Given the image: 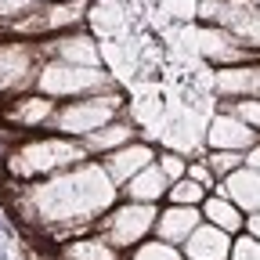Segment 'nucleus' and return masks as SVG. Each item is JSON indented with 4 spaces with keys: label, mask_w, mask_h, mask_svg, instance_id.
Here are the masks:
<instances>
[{
    "label": "nucleus",
    "mask_w": 260,
    "mask_h": 260,
    "mask_svg": "<svg viewBox=\"0 0 260 260\" xmlns=\"http://www.w3.org/2000/svg\"><path fill=\"white\" fill-rule=\"evenodd\" d=\"M119 203V188L98 159H87L73 170H61L37 184H15V210L51 235L94 232L112 206Z\"/></svg>",
    "instance_id": "f257e3e1"
},
{
    "label": "nucleus",
    "mask_w": 260,
    "mask_h": 260,
    "mask_svg": "<svg viewBox=\"0 0 260 260\" xmlns=\"http://www.w3.org/2000/svg\"><path fill=\"white\" fill-rule=\"evenodd\" d=\"M87 148L83 141L76 138H61V134H32V138H22L8 159L0 162L4 174L15 181V184H37L44 177H54L61 170H73L80 162H87Z\"/></svg>",
    "instance_id": "f03ea898"
},
{
    "label": "nucleus",
    "mask_w": 260,
    "mask_h": 260,
    "mask_svg": "<svg viewBox=\"0 0 260 260\" xmlns=\"http://www.w3.org/2000/svg\"><path fill=\"white\" fill-rule=\"evenodd\" d=\"M126 90L116 83L109 90H98V94H87V98H76V102H61L58 112H54V123H51V134H61V138H90L94 130L109 126L112 119L126 116Z\"/></svg>",
    "instance_id": "7ed1b4c3"
},
{
    "label": "nucleus",
    "mask_w": 260,
    "mask_h": 260,
    "mask_svg": "<svg viewBox=\"0 0 260 260\" xmlns=\"http://www.w3.org/2000/svg\"><path fill=\"white\" fill-rule=\"evenodd\" d=\"M109 87H116V76L109 69H83V65H69L58 58H44L37 83H32V90H40L44 98H51L58 105L98 94V90H109Z\"/></svg>",
    "instance_id": "20e7f679"
},
{
    "label": "nucleus",
    "mask_w": 260,
    "mask_h": 260,
    "mask_svg": "<svg viewBox=\"0 0 260 260\" xmlns=\"http://www.w3.org/2000/svg\"><path fill=\"white\" fill-rule=\"evenodd\" d=\"M155 213H159V206L119 199L102 220L94 224V235H102V239H105L112 249H119V253H130L134 246H141L145 239H152Z\"/></svg>",
    "instance_id": "39448f33"
},
{
    "label": "nucleus",
    "mask_w": 260,
    "mask_h": 260,
    "mask_svg": "<svg viewBox=\"0 0 260 260\" xmlns=\"http://www.w3.org/2000/svg\"><path fill=\"white\" fill-rule=\"evenodd\" d=\"M44 47L32 40H0V105L37 83Z\"/></svg>",
    "instance_id": "423d86ee"
},
{
    "label": "nucleus",
    "mask_w": 260,
    "mask_h": 260,
    "mask_svg": "<svg viewBox=\"0 0 260 260\" xmlns=\"http://www.w3.org/2000/svg\"><path fill=\"white\" fill-rule=\"evenodd\" d=\"M54 112H58V102L44 98L40 90H32V94H15V98H8V102L0 105V123H8L11 130H18L22 138L51 134Z\"/></svg>",
    "instance_id": "0eeeda50"
},
{
    "label": "nucleus",
    "mask_w": 260,
    "mask_h": 260,
    "mask_svg": "<svg viewBox=\"0 0 260 260\" xmlns=\"http://www.w3.org/2000/svg\"><path fill=\"white\" fill-rule=\"evenodd\" d=\"M44 58H58V61H69V65H83V69H105L102 61V44L90 29H73V32H61V37L40 40Z\"/></svg>",
    "instance_id": "6e6552de"
},
{
    "label": "nucleus",
    "mask_w": 260,
    "mask_h": 260,
    "mask_svg": "<svg viewBox=\"0 0 260 260\" xmlns=\"http://www.w3.org/2000/svg\"><path fill=\"white\" fill-rule=\"evenodd\" d=\"M260 141L256 130H249L232 109H220L206 119V148L210 152H249Z\"/></svg>",
    "instance_id": "1a4fd4ad"
},
{
    "label": "nucleus",
    "mask_w": 260,
    "mask_h": 260,
    "mask_svg": "<svg viewBox=\"0 0 260 260\" xmlns=\"http://www.w3.org/2000/svg\"><path fill=\"white\" fill-rule=\"evenodd\" d=\"M195 51H199L206 61H213L217 69L256 61V54H253L249 47H242V44H239L228 29H217V25H203V29H195Z\"/></svg>",
    "instance_id": "9d476101"
},
{
    "label": "nucleus",
    "mask_w": 260,
    "mask_h": 260,
    "mask_svg": "<svg viewBox=\"0 0 260 260\" xmlns=\"http://www.w3.org/2000/svg\"><path fill=\"white\" fill-rule=\"evenodd\" d=\"M155 145L152 141H145V138H138V141H130V145H123V148H116V152H109V155H102L98 162L105 167V174L112 177V184L116 188H123L130 177H138L141 170H148L152 162H155Z\"/></svg>",
    "instance_id": "9b49d317"
},
{
    "label": "nucleus",
    "mask_w": 260,
    "mask_h": 260,
    "mask_svg": "<svg viewBox=\"0 0 260 260\" xmlns=\"http://www.w3.org/2000/svg\"><path fill=\"white\" fill-rule=\"evenodd\" d=\"M199 224H203V213L195 210V206H174V203H167V206H159V213H155L152 239H159V242L181 249V246L191 239V232H195Z\"/></svg>",
    "instance_id": "f8f14e48"
},
{
    "label": "nucleus",
    "mask_w": 260,
    "mask_h": 260,
    "mask_svg": "<svg viewBox=\"0 0 260 260\" xmlns=\"http://www.w3.org/2000/svg\"><path fill=\"white\" fill-rule=\"evenodd\" d=\"M213 90L220 102H235V98H260V58L246 65H228L217 69Z\"/></svg>",
    "instance_id": "ddd939ff"
},
{
    "label": "nucleus",
    "mask_w": 260,
    "mask_h": 260,
    "mask_svg": "<svg viewBox=\"0 0 260 260\" xmlns=\"http://www.w3.org/2000/svg\"><path fill=\"white\" fill-rule=\"evenodd\" d=\"M217 191L224 195V199H232L246 217L260 213V170L239 167L235 174H228V177L217 184Z\"/></svg>",
    "instance_id": "4468645a"
},
{
    "label": "nucleus",
    "mask_w": 260,
    "mask_h": 260,
    "mask_svg": "<svg viewBox=\"0 0 260 260\" xmlns=\"http://www.w3.org/2000/svg\"><path fill=\"white\" fill-rule=\"evenodd\" d=\"M181 253H184V260H228L232 256V235H224L220 228L203 220L191 232V239L181 246Z\"/></svg>",
    "instance_id": "2eb2a0df"
},
{
    "label": "nucleus",
    "mask_w": 260,
    "mask_h": 260,
    "mask_svg": "<svg viewBox=\"0 0 260 260\" xmlns=\"http://www.w3.org/2000/svg\"><path fill=\"white\" fill-rule=\"evenodd\" d=\"M130 141H138V123L130 119V116H119L109 126L94 130L90 138H83V148H87L90 159H102V155H109V152H116V148H123Z\"/></svg>",
    "instance_id": "dca6fc26"
},
{
    "label": "nucleus",
    "mask_w": 260,
    "mask_h": 260,
    "mask_svg": "<svg viewBox=\"0 0 260 260\" xmlns=\"http://www.w3.org/2000/svg\"><path fill=\"white\" fill-rule=\"evenodd\" d=\"M167 191H170V181L162 177V170L152 167L141 170L138 177H130L123 188H119V199H130V203H148V206H159V203H167Z\"/></svg>",
    "instance_id": "f3484780"
},
{
    "label": "nucleus",
    "mask_w": 260,
    "mask_h": 260,
    "mask_svg": "<svg viewBox=\"0 0 260 260\" xmlns=\"http://www.w3.org/2000/svg\"><path fill=\"white\" fill-rule=\"evenodd\" d=\"M199 213H203L206 224L220 228V232H224V235H232V239L246 232V213H242L232 199H224L220 191H210V195H206V203L199 206Z\"/></svg>",
    "instance_id": "a211bd4d"
},
{
    "label": "nucleus",
    "mask_w": 260,
    "mask_h": 260,
    "mask_svg": "<svg viewBox=\"0 0 260 260\" xmlns=\"http://www.w3.org/2000/svg\"><path fill=\"white\" fill-rule=\"evenodd\" d=\"M98 40L102 37H119L126 29V8L119 0H87V22H83Z\"/></svg>",
    "instance_id": "6ab92c4d"
},
{
    "label": "nucleus",
    "mask_w": 260,
    "mask_h": 260,
    "mask_svg": "<svg viewBox=\"0 0 260 260\" xmlns=\"http://www.w3.org/2000/svg\"><path fill=\"white\" fill-rule=\"evenodd\" d=\"M54 260H123L119 249H112L102 235H80V239H65L54 249Z\"/></svg>",
    "instance_id": "aec40b11"
},
{
    "label": "nucleus",
    "mask_w": 260,
    "mask_h": 260,
    "mask_svg": "<svg viewBox=\"0 0 260 260\" xmlns=\"http://www.w3.org/2000/svg\"><path fill=\"white\" fill-rule=\"evenodd\" d=\"M206 188L203 184H195L191 177H181V181H174L170 184V191H167V203H174V206H195L199 210L203 203H206Z\"/></svg>",
    "instance_id": "412c9836"
},
{
    "label": "nucleus",
    "mask_w": 260,
    "mask_h": 260,
    "mask_svg": "<svg viewBox=\"0 0 260 260\" xmlns=\"http://www.w3.org/2000/svg\"><path fill=\"white\" fill-rule=\"evenodd\" d=\"M123 260H184V253L177 246L159 242V239H145L141 246H134L130 253H123Z\"/></svg>",
    "instance_id": "4be33fe9"
},
{
    "label": "nucleus",
    "mask_w": 260,
    "mask_h": 260,
    "mask_svg": "<svg viewBox=\"0 0 260 260\" xmlns=\"http://www.w3.org/2000/svg\"><path fill=\"white\" fill-rule=\"evenodd\" d=\"M203 162L210 167V174H213L217 184H220L228 174H235L239 167H246V155H242V152H206Z\"/></svg>",
    "instance_id": "5701e85b"
},
{
    "label": "nucleus",
    "mask_w": 260,
    "mask_h": 260,
    "mask_svg": "<svg viewBox=\"0 0 260 260\" xmlns=\"http://www.w3.org/2000/svg\"><path fill=\"white\" fill-rule=\"evenodd\" d=\"M224 109H232L249 130L260 134V98H235V102H224Z\"/></svg>",
    "instance_id": "b1692460"
},
{
    "label": "nucleus",
    "mask_w": 260,
    "mask_h": 260,
    "mask_svg": "<svg viewBox=\"0 0 260 260\" xmlns=\"http://www.w3.org/2000/svg\"><path fill=\"white\" fill-rule=\"evenodd\" d=\"M188 162H191V159H184L181 152H159V155H155V167L162 170V177H167L170 184L181 181V177H188Z\"/></svg>",
    "instance_id": "393cba45"
},
{
    "label": "nucleus",
    "mask_w": 260,
    "mask_h": 260,
    "mask_svg": "<svg viewBox=\"0 0 260 260\" xmlns=\"http://www.w3.org/2000/svg\"><path fill=\"white\" fill-rule=\"evenodd\" d=\"M40 0H0V25H15L18 18H25L29 11H37Z\"/></svg>",
    "instance_id": "a878e982"
},
{
    "label": "nucleus",
    "mask_w": 260,
    "mask_h": 260,
    "mask_svg": "<svg viewBox=\"0 0 260 260\" xmlns=\"http://www.w3.org/2000/svg\"><path fill=\"white\" fill-rule=\"evenodd\" d=\"M228 260H260V239H253L249 232L232 239V256Z\"/></svg>",
    "instance_id": "bb28decb"
},
{
    "label": "nucleus",
    "mask_w": 260,
    "mask_h": 260,
    "mask_svg": "<svg viewBox=\"0 0 260 260\" xmlns=\"http://www.w3.org/2000/svg\"><path fill=\"white\" fill-rule=\"evenodd\" d=\"M188 177H191L195 184H203L206 191H217V177L210 174V167H206L203 159H191V162H188Z\"/></svg>",
    "instance_id": "cd10ccee"
},
{
    "label": "nucleus",
    "mask_w": 260,
    "mask_h": 260,
    "mask_svg": "<svg viewBox=\"0 0 260 260\" xmlns=\"http://www.w3.org/2000/svg\"><path fill=\"white\" fill-rule=\"evenodd\" d=\"M246 167H253V170H260V141L246 152Z\"/></svg>",
    "instance_id": "c85d7f7f"
},
{
    "label": "nucleus",
    "mask_w": 260,
    "mask_h": 260,
    "mask_svg": "<svg viewBox=\"0 0 260 260\" xmlns=\"http://www.w3.org/2000/svg\"><path fill=\"white\" fill-rule=\"evenodd\" d=\"M246 232H249L253 239H260V213H253V217H246Z\"/></svg>",
    "instance_id": "c756f323"
},
{
    "label": "nucleus",
    "mask_w": 260,
    "mask_h": 260,
    "mask_svg": "<svg viewBox=\"0 0 260 260\" xmlns=\"http://www.w3.org/2000/svg\"><path fill=\"white\" fill-rule=\"evenodd\" d=\"M44 4H61V0H44Z\"/></svg>",
    "instance_id": "7c9ffc66"
},
{
    "label": "nucleus",
    "mask_w": 260,
    "mask_h": 260,
    "mask_svg": "<svg viewBox=\"0 0 260 260\" xmlns=\"http://www.w3.org/2000/svg\"><path fill=\"white\" fill-rule=\"evenodd\" d=\"M249 4H253V8H260V0H249Z\"/></svg>",
    "instance_id": "2f4dec72"
}]
</instances>
